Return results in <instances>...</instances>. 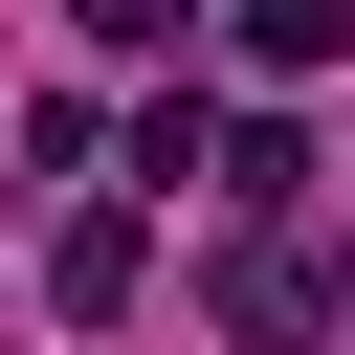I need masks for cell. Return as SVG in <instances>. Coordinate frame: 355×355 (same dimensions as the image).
<instances>
[{
  "label": "cell",
  "instance_id": "obj_1",
  "mask_svg": "<svg viewBox=\"0 0 355 355\" xmlns=\"http://www.w3.org/2000/svg\"><path fill=\"white\" fill-rule=\"evenodd\" d=\"M133 288H155V222H133V200H89V222L44 244V311H133Z\"/></svg>",
  "mask_w": 355,
  "mask_h": 355
}]
</instances>
